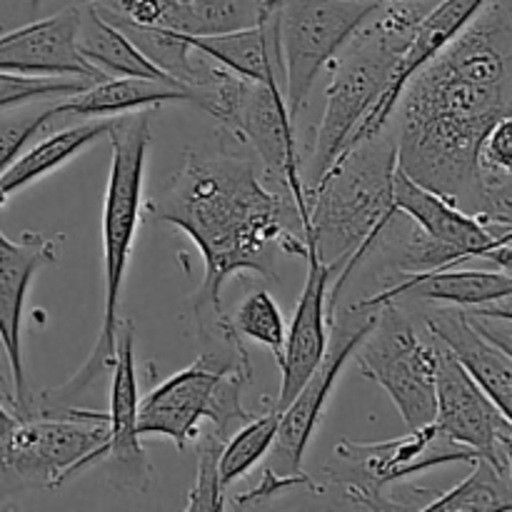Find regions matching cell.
<instances>
[{"label": "cell", "mask_w": 512, "mask_h": 512, "mask_svg": "<svg viewBox=\"0 0 512 512\" xmlns=\"http://www.w3.org/2000/svg\"><path fill=\"white\" fill-rule=\"evenodd\" d=\"M510 108L512 0H485L403 85L390 115L398 170L483 223H498L480 183L478 150L485 135L510 118Z\"/></svg>", "instance_id": "obj_1"}, {"label": "cell", "mask_w": 512, "mask_h": 512, "mask_svg": "<svg viewBox=\"0 0 512 512\" xmlns=\"http://www.w3.org/2000/svg\"><path fill=\"white\" fill-rule=\"evenodd\" d=\"M225 135L215 148H190L155 198L140 203L143 225L183 230L203 255V283L190 298L200 335L230 328L223 285L240 273L278 280L280 255L305 258L303 223L288 195L265 185L260 165Z\"/></svg>", "instance_id": "obj_2"}, {"label": "cell", "mask_w": 512, "mask_h": 512, "mask_svg": "<svg viewBox=\"0 0 512 512\" xmlns=\"http://www.w3.org/2000/svg\"><path fill=\"white\" fill-rule=\"evenodd\" d=\"M398 168L390 123L380 133L350 145L308 193L305 243L333 273L328 308H335L345 283L370 253L380 230L398 213L393 203V175Z\"/></svg>", "instance_id": "obj_3"}, {"label": "cell", "mask_w": 512, "mask_h": 512, "mask_svg": "<svg viewBox=\"0 0 512 512\" xmlns=\"http://www.w3.org/2000/svg\"><path fill=\"white\" fill-rule=\"evenodd\" d=\"M108 138L113 143V160H110V178L103 203V325H100V335L88 360L80 365L78 373L58 388L43 390L38 398L30 395L25 415L70 408L90 385L110 375V368H113L120 290H123L130 248H133L135 230L140 223L145 153L153 140L150 108L133 110L130 115L125 113L110 120Z\"/></svg>", "instance_id": "obj_4"}, {"label": "cell", "mask_w": 512, "mask_h": 512, "mask_svg": "<svg viewBox=\"0 0 512 512\" xmlns=\"http://www.w3.org/2000/svg\"><path fill=\"white\" fill-rule=\"evenodd\" d=\"M433 5L430 0H378L373 13L360 23V28L333 58L323 120L315 133L308 180H303L305 203L310 190L323 180L335 158L343 153L353 130L385 93L395 63Z\"/></svg>", "instance_id": "obj_5"}, {"label": "cell", "mask_w": 512, "mask_h": 512, "mask_svg": "<svg viewBox=\"0 0 512 512\" xmlns=\"http://www.w3.org/2000/svg\"><path fill=\"white\" fill-rule=\"evenodd\" d=\"M253 380V363L243 338L203 345L193 365L183 368L138 400L140 435H163L185 450L200 433V420L228 438L253 415L243 408V390Z\"/></svg>", "instance_id": "obj_6"}, {"label": "cell", "mask_w": 512, "mask_h": 512, "mask_svg": "<svg viewBox=\"0 0 512 512\" xmlns=\"http://www.w3.org/2000/svg\"><path fill=\"white\" fill-rule=\"evenodd\" d=\"M108 415L70 408L20 418L0 443V500L25 490H58L103 463Z\"/></svg>", "instance_id": "obj_7"}, {"label": "cell", "mask_w": 512, "mask_h": 512, "mask_svg": "<svg viewBox=\"0 0 512 512\" xmlns=\"http://www.w3.org/2000/svg\"><path fill=\"white\" fill-rule=\"evenodd\" d=\"M475 453L438 433L433 423L383 443H343L323 468L318 493L338 490L335 503L358 510H395L385 488L450 463H473Z\"/></svg>", "instance_id": "obj_8"}, {"label": "cell", "mask_w": 512, "mask_h": 512, "mask_svg": "<svg viewBox=\"0 0 512 512\" xmlns=\"http://www.w3.org/2000/svg\"><path fill=\"white\" fill-rule=\"evenodd\" d=\"M365 378L378 383L398 408L405 428H423L435 418L438 340L423 335L400 300L378 305L373 328L355 348Z\"/></svg>", "instance_id": "obj_9"}, {"label": "cell", "mask_w": 512, "mask_h": 512, "mask_svg": "<svg viewBox=\"0 0 512 512\" xmlns=\"http://www.w3.org/2000/svg\"><path fill=\"white\" fill-rule=\"evenodd\" d=\"M378 0H265L275 10L285 68V103L293 120L305 108L318 75L333 63Z\"/></svg>", "instance_id": "obj_10"}, {"label": "cell", "mask_w": 512, "mask_h": 512, "mask_svg": "<svg viewBox=\"0 0 512 512\" xmlns=\"http://www.w3.org/2000/svg\"><path fill=\"white\" fill-rule=\"evenodd\" d=\"M375 315H378V308H365L363 303H355L335 323L330 320L333 335H328V348H325L318 368L300 385L295 398L280 410L278 433H275L273 445L268 450L270 458L263 468H270L280 475L303 473L305 450L323 420L328 398L333 395L345 363L353 358L358 343L373 328Z\"/></svg>", "instance_id": "obj_11"}, {"label": "cell", "mask_w": 512, "mask_h": 512, "mask_svg": "<svg viewBox=\"0 0 512 512\" xmlns=\"http://www.w3.org/2000/svg\"><path fill=\"white\" fill-rule=\"evenodd\" d=\"M440 435L465 445L475 458H485L512 473V423L463 365L438 343L435 368V418Z\"/></svg>", "instance_id": "obj_12"}, {"label": "cell", "mask_w": 512, "mask_h": 512, "mask_svg": "<svg viewBox=\"0 0 512 512\" xmlns=\"http://www.w3.org/2000/svg\"><path fill=\"white\" fill-rule=\"evenodd\" d=\"M130 320H118L115 358L110 368L108 445L103 463L115 490L145 493L150 488V460L140 445L138 430V373H135V333Z\"/></svg>", "instance_id": "obj_13"}, {"label": "cell", "mask_w": 512, "mask_h": 512, "mask_svg": "<svg viewBox=\"0 0 512 512\" xmlns=\"http://www.w3.org/2000/svg\"><path fill=\"white\" fill-rule=\"evenodd\" d=\"M393 203L430 238L455 248L465 260L485 258L493 260L500 270H510L512 225L483 223L475 215L455 208L433 190L410 180L398 168L393 175Z\"/></svg>", "instance_id": "obj_14"}, {"label": "cell", "mask_w": 512, "mask_h": 512, "mask_svg": "<svg viewBox=\"0 0 512 512\" xmlns=\"http://www.w3.org/2000/svg\"><path fill=\"white\" fill-rule=\"evenodd\" d=\"M58 240L60 238L28 230L23 238L13 243L0 230V343L8 358L10 385H13L10 413L15 418H23L30 405L23 368V343H20L25 293L35 273L58 260Z\"/></svg>", "instance_id": "obj_15"}, {"label": "cell", "mask_w": 512, "mask_h": 512, "mask_svg": "<svg viewBox=\"0 0 512 512\" xmlns=\"http://www.w3.org/2000/svg\"><path fill=\"white\" fill-rule=\"evenodd\" d=\"M80 8H65L48 18L0 35V70L23 75H75L90 83L110 78L78 50Z\"/></svg>", "instance_id": "obj_16"}, {"label": "cell", "mask_w": 512, "mask_h": 512, "mask_svg": "<svg viewBox=\"0 0 512 512\" xmlns=\"http://www.w3.org/2000/svg\"><path fill=\"white\" fill-rule=\"evenodd\" d=\"M305 260H308V278L295 305L293 323L285 328L283 350L275 355L280 365V395L275 400L278 410H283L295 398L300 385L318 368L328 348V290L333 273L318 258L313 245L305 250Z\"/></svg>", "instance_id": "obj_17"}, {"label": "cell", "mask_w": 512, "mask_h": 512, "mask_svg": "<svg viewBox=\"0 0 512 512\" xmlns=\"http://www.w3.org/2000/svg\"><path fill=\"white\" fill-rule=\"evenodd\" d=\"M423 313L425 333L433 335L460 365L465 373L488 393V398L503 410L512 413V358L510 350L480 333L465 308L458 305H435Z\"/></svg>", "instance_id": "obj_18"}, {"label": "cell", "mask_w": 512, "mask_h": 512, "mask_svg": "<svg viewBox=\"0 0 512 512\" xmlns=\"http://www.w3.org/2000/svg\"><path fill=\"white\" fill-rule=\"evenodd\" d=\"M485 5V0H440L435 3L428 13L423 15V20L415 28L413 38H410L408 48L400 55L398 63H395L393 73H390L388 88L380 95L378 103L370 108V113L365 115L363 123L353 130L348 145L343 150H348L350 145H355L358 140L368 138V135L380 133L385 125L390 123V115H393L395 103H398L400 93H403V85L408 83V78L413 73H418L425 63H428L433 55H438L465 25L470 23L475 13Z\"/></svg>", "instance_id": "obj_19"}, {"label": "cell", "mask_w": 512, "mask_h": 512, "mask_svg": "<svg viewBox=\"0 0 512 512\" xmlns=\"http://www.w3.org/2000/svg\"><path fill=\"white\" fill-rule=\"evenodd\" d=\"M510 270H453L440 268L428 273L405 275V280L385 285L378 295L360 300L365 308H378L388 300L400 303H435L458 305V308H480L510 298Z\"/></svg>", "instance_id": "obj_20"}, {"label": "cell", "mask_w": 512, "mask_h": 512, "mask_svg": "<svg viewBox=\"0 0 512 512\" xmlns=\"http://www.w3.org/2000/svg\"><path fill=\"white\" fill-rule=\"evenodd\" d=\"M185 40L213 58L223 68L253 80V83L270 85L285 93V68L278 45V23L275 10L263 8V15L255 25L223 33H183Z\"/></svg>", "instance_id": "obj_21"}, {"label": "cell", "mask_w": 512, "mask_h": 512, "mask_svg": "<svg viewBox=\"0 0 512 512\" xmlns=\"http://www.w3.org/2000/svg\"><path fill=\"white\" fill-rule=\"evenodd\" d=\"M163 103H190L188 88L168 80L110 75L90 88L60 100L58 118H98V115H125L133 110L158 108Z\"/></svg>", "instance_id": "obj_22"}, {"label": "cell", "mask_w": 512, "mask_h": 512, "mask_svg": "<svg viewBox=\"0 0 512 512\" xmlns=\"http://www.w3.org/2000/svg\"><path fill=\"white\" fill-rule=\"evenodd\" d=\"M110 118L103 120H85V123L73 125V128L58 130V133L48 135L40 140L38 145L28 150V153L18 155L8 168L0 175V208L13 198L18 190L30 185L33 180L43 178V175L53 173L63 163H68L73 155H78L85 145L95 143L100 138H108Z\"/></svg>", "instance_id": "obj_23"}, {"label": "cell", "mask_w": 512, "mask_h": 512, "mask_svg": "<svg viewBox=\"0 0 512 512\" xmlns=\"http://www.w3.org/2000/svg\"><path fill=\"white\" fill-rule=\"evenodd\" d=\"M78 50L90 65L103 70L105 75H133V78L150 80H178L168 78L160 68H155L115 25H110L95 8L85 5L80 10V28H78ZM183 85V83H180Z\"/></svg>", "instance_id": "obj_24"}, {"label": "cell", "mask_w": 512, "mask_h": 512, "mask_svg": "<svg viewBox=\"0 0 512 512\" xmlns=\"http://www.w3.org/2000/svg\"><path fill=\"white\" fill-rule=\"evenodd\" d=\"M475 470L443 495H435L423 512H505L512 508V473L485 458L473 460Z\"/></svg>", "instance_id": "obj_25"}, {"label": "cell", "mask_w": 512, "mask_h": 512, "mask_svg": "<svg viewBox=\"0 0 512 512\" xmlns=\"http://www.w3.org/2000/svg\"><path fill=\"white\" fill-rule=\"evenodd\" d=\"M108 23L115 25L168 78L178 80L185 88L193 83L198 50L190 48V43L180 30L158 28V25H135L125 23V20H108Z\"/></svg>", "instance_id": "obj_26"}, {"label": "cell", "mask_w": 512, "mask_h": 512, "mask_svg": "<svg viewBox=\"0 0 512 512\" xmlns=\"http://www.w3.org/2000/svg\"><path fill=\"white\" fill-rule=\"evenodd\" d=\"M278 420L280 410L270 408L268 413L243 423V428L235 430V435H228L220 453V488L228 490L268 455L278 433Z\"/></svg>", "instance_id": "obj_27"}, {"label": "cell", "mask_w": 512, "mask_h": 512, "mask_svg": "<svg viewBox=\"0 0 512 512\" xmlns=\"http://www.w3.org/2000/svg\"><path fill=\"white\" fill-rule=\"evenodd\" d=\"M235 333L243 340H253V343L265 345L280 355L285 343V320L280 313L278 303L268 290H250L238 305L235 315L230 318Z\"/></svg>", "instance_id": "obj_28"}, {"label": "cell", "mask_w": 512, "mask_h": 512, "mask_svg": "<svg viewBox=\"0 0 512 512\" xmlns=\"http://www.w3.org/2000/svg\"><path fill=\"white\" fill-rule=\"evenodd\" d=\"M90 80L75 75H23L0 70V110L40 100H63L90 88Z\"/></svg>", "instance_id": "obj_29"}, {"label": "cell", "mask_w": 512, "mask_h": 512, "mask_svg": "<svg viewBox=\"0 0 512 512\" xmlns=\"http://www.w3.org/2000/svg\"><path fill=\"white\" fill-rule=\"evenodd\" d=\"M198 448V475L188 495V510L218 512L225 508V490L220 488V453H223L225 435L218 430H205L195 435Z\"/></svg>", "instance_id": "obj_30"}, {"label": "cell", "mask_w": 512, "mask_h": 512, "mask_svg": "<svg viewBox=\"0 0 512 512\" xmlns=\"http://www.w3.org/2000/svg\"><path fill=\"white\" fill-rule=\"evenodd\" d=\"M265 0H188L195 18V33H223L255 25Z\"/></svg>", "instance_id": "obj_31"}, {"label": "cell", "mask_w": 512, "mask_h": 512, "mask_svg": "<svg viewBox=\"0 0 512 512\" xmlns=\"http://www.w3.org/2000/svg\"><path fill=\"white\" fill-rule=\"evenodd\" d=\"M58 103H48L43 108H25L15 115L0 118V175L20 155V150L43 133L50 120L58 118Z\"/></svg>", "instance_id": "obj_32"}, {"label": "cell", "mask_w": 512, "mask_h": 512, "mask_svg": "<svg viewBox=\"0 0 512 512\" xmlns=\"http://www.w3.org/2000/svg\"><path fill=\"white\" fill-rule=\"evenodd\" d=\"M295 488H310L318 493V483H315V480L310 478L305 470L303 473L280 475V473H273L270 468H263V478H260L258 488H253V490H248V493L233 498V505L240 510L263 508V505H268L270 500H275L278 495L288 493V490H295Z\"/></svg>", "instance_id": "obj_33"}, {"label": "cell", "mask_w": 512, "mask_h": 512, "mask_svg": "<svg viewBox=\"0 0 512 512\" xmlns=\"http://www.w3.org/2000/svg\"><path fill=\"white\" fill-rule=\"evenodd\" d=\"M15 425H18V418H15V415L10 413V410H5L3 400H0V443H3V440L8 438L10 430H13Z\"/></svg>", "instance_id": "obj_34"}, {"label": "cell", "mask_w": 512, "mask_h": 512, "mask_svg": "<svg viewBox=\"0 0 512 512\" xmlns=\"http://www.w3.org/2000/svg\"><path fill=\"white\" fill-rule=\"evenodd\" d=\"M0 400L13 408V385H10V380L3 373H0Z\"/></svg>", "instance_id": "obj_35"}, {"label": "cell", "mask_w": 512, "mask_h": 512, "mask_svg": "<svg viewBox=\"0 0 512 512\" xmlns=\"http://www.w3.org/2000/svg\"><path fill=\"white\" fill-rule=\"evenodd\" d=\"M30 3H33V5H40V0H30Z\"/></svg>", "instance_id": "obj_36"}]
</instances>
